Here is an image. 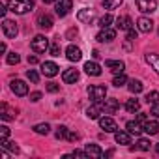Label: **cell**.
I'll list each match as a JSON object with an SVG mask.
<instances>
[{
	"mask_svg": "<svg viewBox=\"0 0 159 159\" xmlns=\"http://www.w3.org/2000/svg\"><path fill=\"white\" fill-rule=\"evenodd\" d=\"M137 6L142 13H153L157 10V0H137Z\"/></svg>",
	"mask_w": 159,
	"mask_h": 159,
	"instance_id": "8992f818",
	"label": "cell"
},
{
	"mask_svg": "<svg viewBox=\"0 0 159 159\" xmlns=\"http://www.w3.org/2000/svg\"><path fill=\"white\" fill-rule=\"evenodd\" d=\"M125 83H127V77H125L124 73H118V75L114 77V81H112V84H114V86H118V88H120V86H124Z\"/></svg>",
	"mask_w": 159,
	"mask_h": 159,
	"instance_id": "1f68e13d",
	"label": "cell"
},
{
	"mask_svg": "<svg viewBox=\"0 0 159 159\" xmlns=\"http://www.w3.org/2000/svg\"><path fill=\"white\" fill-rule=\"evenodd\" d=\"M127 88H129L131 94H140V92H142V83L139 81V79H131Z\"/></svg>",
	"mask_w": 159,
	"mask_h": 159,
	"instance_id": "484cf974",
	"label": "cell"
},
{
	"mask_svg": "<svg viewBox=\"0 0 159 159\" xmlns=\"http://www.w3.org/2000/svg\"><path fill=\"white\" fill-rule=\"evenodd\" d=\"M51 54H52V56H60V47H58V45H52V47H51Z\"/></svg>",
	"mask_w": 159,
	"mask_h": 159,
	"instance_id": "ee69618b",
	"label": "cell"
},
{
	"mask_svg": "<svg viewBox=\"0 0 159 159\" xmlns=\"http://www.w3.org/2000/svg\"><path fill=\"white\" fill-rule=\"evenodd\" d=\"M11 92L15 96H26L28 94V84L25 81H19V79H15V81H11Z\"/></svg>",
	"mask_w": 159,
	"mask_h": 159,
	"instance_id": "ba28073f",
	"label": "cell"
},
{
	"mask_svg": "<svg viewBox=\"0 0 159 159\" xmlns=\"http://www.w3.org/2000/svg\"><path fill=\"white\" fill-rule=\"evenodd\" d=\"M34 131H36L38 135H49L51 125H49V124H38V125H34Z\"/></svg>",
	"mask_w": 159,
	"mask_h": 159,
	"instance_id": "f546056e",
	"label": "cell"
},
{
	"mask_svg": "<svg viewBox=\"0 0 159 159\" xmlns=\"http://www.w3.org/2000/svg\"><path fill=\"white\" fill-rule=\"evenodd\" d=\"M125 127H127V131H129L131 135H140V133L144 131V127L140 125V122H139V120H135V122H133V120H131V122H127V125H125Z\"/></svg>",
	"mask_w": 159,
	"mask_h": 159,
	"instance_id": "603a6c76",
	"label": "cell"
},
{
	"mask_svg": "<svg viewBox=\"0 0 159 159\" xmlns=\"http://www.w3.org/2000/svg\"><path fill=\"white\" fill-rule=\"evenodd\" d=\"M8 10L17 15H25L34 10V0H8Z\"/></svg>",
	"mask_w": 159,
	"mask_h": 159,
	"instance_id": "6da1fadb",
	"label": "cell"
},
{
	"mask_svg": "<svg viewBox=\"0 0 159 159\" xmlns=\"http://www.w3.org/2000/svg\"><path fill=\"white\" fill-rule=\"evenodd\" d=\"M137 26H139V30L144 32V34H148V32L153 30V23H152V19H148V17H140V19L137 21Z\"/></svg>",
	"mask_w": 159,
	"mask_h": 159,
	"instance_id": "2e32d148",
	"label": "cell"
},
{
	"mask_svg": "<svg viewBox=\"0 0 159 159\" xmlns=\"http://www.w3.org/2000/svg\"><path fill=\"white\" fill-rule=\"evenodd\" d=\"M101 2H103V6L107 10H116V8H120V4L124 0H101Z\"/></svg>",
	"mask_w": 159,
	"mask_h": 159,
	"instance_id": "4dcf8cb0",
	"label": "cell"
},
{
	"mask_svg": "<svg viewBox=\"0 0 159 159\" xmlns=\"http://www.w3.org/2000/svg\"><path fill=\"white\" fill-rule=\"evenodd\" d=\"M84 152H86V155L92 157V159H99V157H103V150H101L98 144H86Z\"/></svg>",
	"mask_w": 159,
	"mask_h": 159,
	"instance_id": "9a60e30c",
	"label": "cell"
},
{
	"mask_svg": "<svg viewBox=\"0 0 159 159\" xmlns=\"http://www.w3.org/2000/svg\"><path fill=\"white\" fill-rule=\"evenodd\" d=\"M139 109H140V103H139L137 99H129V101L125 103V111H127V112H139Z\"/></svg>",
	"mask_w": 159,
	"mask_h": 159,
	"instance_id": "83f0119b",
	"label": "cell"
},
{
	"mask_svg": "<svg viewBox=\"0 0 159 159\" xmlns=\"http://www.w3.org/2000/svg\"><path fill=\"white\" fill-rule=\"evenodd\" d=\"M0 146H2V148H10L11 152H15V153H19V148L15 146V142H8V140H6V142H0Z\"/></svg>",
	"mask_w": 159,
	"mask_h": 159,
	"instance_id": "f35d334b",
	"label": "cell"
},
{
	"mask_svg": "<svg viewBox=\"0 0 159 159\" xmlns=\"http://www.w3.org/2000/svg\"><path fill=\"white\" fill-rule=\"evenodd\" d=\"M45 4H52V2H56V0H43Z\"/></svg>",
	"mask_w": 159,
	"mask_h": 159,
	"instance_id": "f5cc1de1",
	"label": "cell"
},
{
	"mask_svg": "<svg viewBox=\"0 0 159 159\" xmlns=\"http://www.w3.org/2000/svg\"><path fill=\"white\" fill-rule=\"evenodd\" d=\"M26 77L30 79L34 84H36V83H39V75H38V71H34V69H28V71H26Z\"/></svg>",
	"mask_w": 159,
	"mask_h": 159,
	"instance_id": "74e56055",
	"label": "cell"
},
{
	"mask_svg": "<svg viewBox=\"0 0 159 159\" xmlns=\"http://www.w3.org/2000/svg\"><path fill=\"white\" fill-rule=\"evenodd\" d=\"M92 17H94V11L92 10H81V11L77 13V19L81 21V23H90Z\"/></svg>",
	"mask_w": 159,
	"mask_h": 159,
	"instance_id": "d4e9b609",
	"label": "cell"
},
{
	"mask_svg": "<svg viewBox=\"0 0 159 159\" xmlns=\"http://www.w3.org/2000/svg\"><path fill=\"white\" fill-rule=\"evenodd\" d=\"M150 144H152V142H150L148 139H139V142H137L135 148L140 150V152H148V150H150ZM135 148H131V150H135Z\"/></svg>",
	"mask_w": 159,
	"mask_h": 159,
	"instance_id": "f1b7e54d",
	"label": "cell"
},
{
	"mask_svg": "<svg viewBox=\"0 0 159 159\" xmlns=\"http://www.w3.org/2000/svg\"><path fill=\"white\" fill-rule=\"evenodd\" d=\"M114 139L118 144H131V137H129V131L124 133V131H116L114 133Z\"/></svg>",
	"mask_w": 159,
	"mask_h": 159,
	"instance_id": "cb8c5ba5",
	"label": "cell"
},
{
	"mask_svg": "<svg viewBox=\"0 0 159 159\" xmlns=\"http://www.w3.org/2000/svg\"><path fill=\"white\" fill-rule=\"evenodd\" d=\"M2 30H4V36L6 38H15L19 28H17V23L15 21H10V19H4L2 23Z\"/></svg>",
	"mask_w": 159,
	"mask_h": 159,
	"instance_id": "277c9868",
	"label": "cell"
},
{
	"mask_svg": "<svg viewBox=\"0 0 159 159\" xmlns=\"http://www.w3.org/2000/svg\"><path fill=\"white\" fill-rule=\"evenodd\" d=\"M38 26L39 28H43V30H49V28H52V17L51 15H39L38 17Z\"/></svg>",
	"mask_w": 159,
	"mask_h": 159,
	"instance_id": "7402d4cb",
	"label": "cell"
},
{
	"mask_svg": "<svg viewBox=\"0 0 159 159\" xmlns=\"http://www.w3.org/2000/svg\"><path fill=\"white\" fill-rule=\"evenodd\" d=\"M114 38H116V30H112V28H101V32L98 34L99 43H111Z\"/></svg>",
	"mask_w": 159,
	"mask_h": 159,
	"instance_id": "30bf717a",
	"label": "cell"
},
{
	"mask_svg": "<svg viewBox=\"0 0 159 159\" xmlns=\"http://www.w3.org/2000/svg\"><path fill=\"white\" fill-rule=\"evenodd\" d=\"M146 103L148 105H153V103H159V92H150V94H146Z\"/></svg>",
	"mask_w": 159,
	"mask_h": 159,
	"instance_id": "d6a6232c",
	"label": "cell"
},
{
	"mask_svg": "<svg viewBox=\"0 0 159 159\" xmlns=\"http://www.w3.org/2000/svg\"><path fill=\"white\" fill-rule=\"evenodd\" d=\"M142 127H144V133H148V135H157L159 133V122L157 120H146Z\"/></svg>",
	"mask_w": 159,
	"mask_h": 159,
	"instance_id": "ac0fdd59",
	"label": "cell"
},
{
	"mask_svg": "<svg viewBox=\"0 0 159 159\" xmlns=\"http://www.w3.org/2000/svg\"><path fill=\"white\" fill-rule=\"evenodd\" d=\"M99 125H101V129H103V131H107V133H116V131H118L116 122H114L112 118H109V116L99 118Z\"/></svg>",
	"mask_w": 159,
	"mask_h": 159,
	"instance_id": "9c48e42d",
	"label": "cell"
},
{
	"mask_svg": "<svg viewBox=\"0 0 159 159\" xmlns=\"http://www.w3.org/2000/svg\"><path fill=\"white\" fill-rule=\"evenodd\" d=\"M77 34H79V30H77V28H69V30H67V38H69V39H71L73 36L77 38Z\"/></svg>",
	"mask_w": 159,
	"mask_h": 159,
	"instance_id": "7dc6e473",
	"label": "cell"
},
{
	"mask_svg": "<svg viewBox=\"0 0 159 159\" xmlns=\"http://www.w3.org/2000/svg\"><path fill=\"white\" fill-rule=\"evenodd\" d=\"M58 90H60V86H58L56 83H49V84H47V92L54 94V92H58Z\"/></svg>",
	"mask_w": 159,
	"mask_h": 159,
	"instance_id": "ab89813d",
	"label": "cell"
},
{
	"mask_svg": "<svg viewBox=\"0 0 159 159\" xmlns=\"http://www.w3.org/2000/svg\"><path fill=\"white\" fill-rule=\"evenodd\" d=\"M116 26L120 28V30H131L133 28V21H131V17H127V15H124V17H118L116 19Z\"/></svg>",
	"mask_w": 159,
	"mask_h": 159,
	"instance_id": "d6986e66",
	"label": "cell"
},
{
	"mask_svg": "<svg viewBox=\"0 0 159 159\" xmlns=\"http://www.w3.org/2000/svg\"><path fill=\"white\" fill-rule=\"evenodd\" d=\"M58 66L54 64V62H43L41 64V73L45 75V77H54V75H58Z\"/></svg>",
	"mask_w": 159,
	"mask_h": 159,
	"instance_id": "8fae6325",
	"label": "cell"
},
{
	"mask_svg": "<svg viewBox=\"0 0 159 159\" xmlns=\"http://www.w3.org/2000/svg\"><path fill=\"white\" fill-rule=\"evenodd\" d=\"M10 137V129L6 125H0V142H6Z\"/></svg>",
	"mask_w": 159,
	"mask_h": 159,
	"instance_id": "d590c367",
	"label": "cell"
},
{
	"mask_svg": "<svg viewBox=\"0 0 159 159\" xmlns=\"http://www.w3.org/2000/svg\"><path fill=\"white\" fill-rule=\"evenodd\" d=\"M84 71L88 75H92V77H99L101 75V66L96 64V62H86L84 64Z\"/></svg>",
	"mask_w": 159,
	"mask_h": 159,
	"instance_id": "ffe728a7",
	"label": "cell"
},
{
	"mask_svg": "<svg viewBox=\"0 0 159 159\" xmlns=\"http://www.w3.org/2000/svg\"><path fill=\"white\" fill-rule=\"evenodd\" d=\"M111 23H112V15H103V17L99 19V26H101V28H109Z\"/></svg>",
	"mask_w": 159,
	"mask_h": 159,
	"instance_id": "e575fe53",
	"label": "cell"
},
{
	"mask_svg": "<svg viewBox=\"0 0 159 159\" xmlns=\"http://www.w3.org/2000/svg\"><path fill=\"white\" fill-rule=\"evenodd\" d=\"M41 99V92H32L30 94V101H39Z\"/></svg>",
	"mask_w": 159,
	"mask_h": 159,
	"instance_id": "b9f144b4",
	"label": "cell"
},
{
	"mask_svg": "<svg viewBox=\"0 0 159 159\" xmlns=\"http://www.w3.org/2000/svg\"><path fill=\"white\" fill-rule=\"evenodd\" d=\"M137 39V32L131 28V30H127V41H135Z\"/></svg>",
	"mask_w": 159,
	"mask_h": 159,
	"instance_id": "60d3db41",
	"label": "cell"
},
{
	"mask_svg": "<svg viewBox=\"0 0 159 159\" xmlns=\"http://www.w3.org/2000/svg\"><path fill=\"white\" fill-rule=\"evenodd\" d=\"M103 111H105V109H103V101H94V105L88 107L86 116H88L90 120H98V118H101V112H103Z\"/></svg>",
	"mask_w": 159,
	"mask_h": 159,
	"instance_id": "5b68a950",
	"label": "cell"
},
{
	"mask_svg": "<svg viewBox=\"0 0 159 159\" xmlns=\"http://www.w3.org/2000/svg\"><path fill=\"white\" fill-rule=\"evenodd\" d=\"M152 114H153L155 118H159V103H153V105H152Z\"/></svg>",
	"mask_w": 159,
	"mask_h": 159,
	"instance_id": "7bdbcfd3",
	"label": "cell"
},
{
	"mask_svg": "<svg viewBox=\"0 0 159 159\" xmlns=\"http://www.w3.org/2000/svg\"><path fill=\"white\" fill-rule=\"evenodd\" d=\"M92 56H94V58H99L101 54H99V51H94V52H92Z\"/></svg>",
	"mask_w": 159,
	"mask_h": 159,
	"instance_id": "816d5d0a",
	"label": "cell"
},
{
	"mask_svg": "<svg viewBox=\"0 0 159 159\" xmlns=\"http://www.w3.org/2000/svg\"><path fill=\"white\" fill-rule=\"evenodd\" d=\"M49 49V39L45 36H36L32 39V51L34 52H45Z\"/></svg>",
	"mask_w": 159,
	"mask_h": 159,
	"instance_id": "3957f363",
	"label": "cell"
},
{
	"mask_svg": "<svg viewBox=\"0 0 159 159\" xmlns=\"http://www.w3.org/2000/svg\"><path fill=\"white\" fill-rule=\"evenodd\" d=\"M146 62L159 73V54H153V52L152 54H146Z\"/></svg>",
	"mask_w": 159,
	"mask_h": 159,
	"instance_id": "4316f807",
	"label": "cell"
},
{
	"mask_svg": "<svg viewBox=\"0 0 159 159\" xmlns=\"http://www.w3.org/2000/svg\"><path fill=\"white\" fill-rule=\"evenodd\" d=\"M66 56H67V60H71V62H79V60L83 58V52H81V49H79V47L69 45V47L66 49Z\"/></svg>",
	"mask_w": 159,
	"mask_h": 159,
	"instance_id": "4fadbf2b",
	"label": "cell"
},
{
	"mask_svg": "<svg viewBox=\"0 0 159 159\" xmlns=\"http://www.w3.org/2000/svg\"><path fill=\"white\" fill-rule=\"evenodd\" d=\"M67 133H69V129L66 125H58L56 127V139H67Z\"/></svg>",
	"mask_w": 159,
	"mask_h": 159,
	"instance_id": "836d02e7",
	"label": "cell"
},
{
	"mask_svg": "<svg viewBox=\"0 0 159 159\" xmlns=\"http://www.w3.org/2000/svg\"><path fill=\"white\" fill-rule=\"evenodd\" d=\"M71 6H73V0H56V15L66 17L69 13Z\"/></svg>",
	"mask_w": 159,
	"mask_h": 159,
	"instance_id": "52a82bcc",
	"label": "cell"
},
{
	"mask_svg": "<svg viewBox=\"0 0 159 159\" xmlns=\"http://www.w3.org/2000/svg\"><path fill=\"white\" fill-rule=\"evenodd\" d=\"M103 109H105V114H114L118 109H120V103H118V99H105V103H103Z\"/></svg>",
	"mask_w": 159,
	"mask_h": 159,
	"instance_id": "e0dca14e",
	"label": "cell"
},
{
	"mask_svg": "<svg viewBox=\"0 0 159 159\" xmlns=\"http://www.w3.org/2000/svg\"><path fill=\"white\" fill-rule=\"evenodd\" d=\"M6 11H8V8H6V6H0V15L4 17V15H6Z\"/></svg>",
	"mask_w": 159,
	"mask_h": 159,
	"instance_id": "f907efd6",
	"label": "cell"
},
{
	"mask_svg": "<svg viewBox=\"0 0 159 159\" xmlns=\"http://www.w3.org/2000/svg\"><path fill=\"white\" fill-rule=\"evenodd\" d=\"M88 96H90L92 101H103V99L107 98V88H105V86H99V84L90 86V88H88Z\"/></svg>",
	"mask_w": 159,
	"mask_h": 159,
	"instance_id": "7a4b0ae2",
	"label": "cell"
},
{
	"mask_svg": "<svg viewBox=\"0 0 159 159\" xmlns=\"http://www.w3.org/2000/svg\"><path fill=\"white\" fill-rule=\"evenodd\" d=\"M6 60H8V64H11V66H15V64H19V60H21V56H19L17 52H10Z\"/></svg>",
	"mask_w": 159,
	"mask_h": 159,
	"instance_id": "8d00e7d4",
	"label": "cell"
},
{
	"mask_svg": "<svg viewBox=\"0 0 159 159\" xmlns=\"http://www.w3.org/2000/svg\"><path fill=\"white\" fill-rule=\"evenodd\" d=\"M62 81H64L66 84H75V83L79 81V71H77V69H66V71L62 73Z\"/></svg>",
	"mask_w": 159,
	"mask_h": 159,
	"instance_id": "7c38bea8",
	"label": "cell"
},
{
	"mask_svg": "<svg viewBox=\"0 0 159 159\" xmlns=\"http://www.w3.org/2000/svg\"><path fill=\"white\" fill-rule=\"evenodd\" d=\"M71 155H73V157H88V155H86V152H81V150H75Z\"/></svg>",
	"mask_w": 159,
	"mask_h": 159,
	"instance_id": "bcb514c9",
	"label": "cell"
},
{
	"mask_svg": "<svg viewBox=\"0 0 159 159\" xmlns=\"http://www.w3.org/2000/svg\"><path fill=\"white\" fill-rule=\"evenodd\" d=\"M28 64H38V56H28Z\"/></svg>",
	"mask_w": 159,
	"mask_h": 159,
	"instance_id": "681fc988",
	"label": "cell"
},
{
	"mask_svg": "<svg viewBox=\"0 0 159 159\" xmlns=\"http://www.w3.org/2000/svg\"><path fill=\"white\" fill-rule=\"evenodd\" d=\"M155 152H157V155H159V144H157V146H155Z\"/></svg>",
	"mask_w": 159,
	"mask_h": 159,
	"instance_id": "db71d44e",
	"label": "cell"
},
{
	"mask_svg": "<svg viewBox=\"0 0 159 159\" xmlns=\"http://www.w3.org/2000/svg\"><path fill=\"white\" fill-rule=\"evenodd\" d=\"M67 140H69V142H75V140H79V135L69 131V133H67Z\"/></svg>",
	"mask_w": 159,
	"mask_h": 159,
	"instance_id": "f6af8a7d",
	"label": "cell"
},
{
	"mask_svg": "<svg viewBox=\"0 0 159 159\" xmlns=\"http://www.w3.org/2000/svg\"><path fill=\"white\" fill-rule=\"evenodd\" d=\"M137 120L144 124V122H146V116H144V112H139V114H137Z\"/></svg>",
	"mask_w": 159,
	"mask_h": 159,
	"instance_id": "c3c4849f",
	"label": "cell"
},
{
	"mask_svg": "<svg viewBox=\"0 0 159 159\" xmlns=\"http://www.w3.org/2000/svg\"><path fill=\"white\" fill-rule=\"evenodd\" d=\"M0 116H2V120H13L15 118V109H11L6 103H2L0 105Z\"/></svg>",
	"mask_w": 159,
	"mask_h": 159,
	"instance_id": "44dd1931",
	"label": "cell"
},
{
	"mask_svg": "<svg viewBox=\"0 0 159 159\" xmlns=\"http://www.w3.org/2000/svg\"><path fill=\"white\" fill-rule=\"evenodd\" d=\"M105 66H107L112 73H116V75H118V73H124V69H125V64H124L122 60H107Z\"/></svg>",
	"mask_w": 159,
	"mask_h": 159,
	"instance_id": "5bb4252c",
	"label": "cell"
}]
</instances>
